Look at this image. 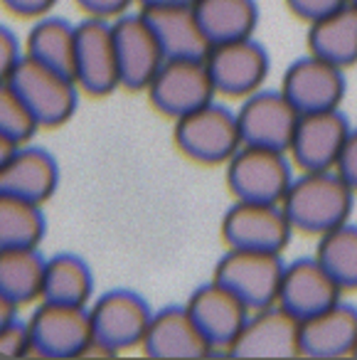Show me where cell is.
<instances>
[{
    "mask_svg": "<svg viewBox=\"0 0 357 360\" xmlns=\"http://www.w3.org/2000/svg\"><path fill=\"white\" fill-rule=\"evenodd\" d=\"M57 0H3V6L18 18H40L55 6Z\"/></svg>",
    "mask_w": 357,
    "mask_h": 360,
    "instance_id": "35",
    "label": "cell"
},
{
    "mask_svg": "<svg viewBox=\"0 0 357 360\" xmlns=\"http://www.w3.org/2000/svg\"><path fill=\"white\" fill-rule=\"evenodd\" d=\"M357 345V306L337 301L301 321V350L308 358H342Z\"/></svg>",
    "mask_w": 357,
    "mask_h": 360,
    "instance_id": "21",
    "label": "cell"
},
{
    "mask_svg": "<svg viewBox=\"0 0 357 360\" xmlns=\"http://www.w3.org/2000/svg\"><path fill=\"white\" fill-rule=\"evenodd\" d=\"M207 70L217 86V94L247 99L249 94L261 89L268 77V52L252 37L217 42L205 55Z\"/></svg>",
    "mask_w": 357,
    "mask_h": 360,
    "instance_id": "11",
    "label": "cell"
},
{
    "mask_svg": "<svg viewBox=\"0 0 357 360\" xmlns=\"http://www.w3.org/2000/svg\"><path fill=\"white\" fill-rule=\"evenodd\" d=\"M45 237L42 205L0 193V250H35Z\"/></svg>",
    "mask_w": 357,
    "mask_h": 360,
    "instance_id": "28",
    "label": "cell"
},
{
    "mask_svg": "<svg viewBox=\"0 0 357 360\" xmlns=\"http://www.w3.org/2000/svg\"><path fill=\"white\" fill-rule=\"evenodd\" d=\"M340 296L342 286L332 279L330 271L316 257H311V259L303 257V259L286 264L276 304L296 319L306 321L337 304Z\"/></svg>",
    "mask_w": 357,
    "mask_h": 360,
    "instance_id": "18",
    "label": "cell"
},
{
    "mask_svg": "<svg viewBox=\"0 0 357 360\" xmlns=\"http://www.w3.org/2000/svg\"><path fill=\"white\" fill-rule=\"evenodd\" d=\"M40 119L35 111L3 82L0 84V139L6 148H18L32 141L40 129Z\"/></svg>",
    "mask_w": 357,
    "mask_h": 360,
    "instance_id": "30",
    "label": "cell"
},
{
    "mask_svg": "<svg viewBox=\"0 0 357 360\" xmlns=\"http://www.w3.org/2000/svg\"><path fill=\"white\" fill-rule=\"evenodd\" d=\"M0 353L6 358H27L32 353V335H30V326L20 323V321L13 316L0 323Z\"/></svg>",
    "mask_w": 357,
    "mask_h": 360,
    "instance_id": "31",
    "label": "cell"
},
{
    "mask_svg": "<svg viewBox=\"0 0 357 360\" xmlns=\"http://www.w3.org/2000/svg\"><path fill=\"white\" fill-rule=\"evenodd\" d=\"M145 91L155 111L168 119H183L212 104L217 86L205 57H173L165 60Z\"/></svg>",
    "mask_w": 357,
    "mask_h": 360,
    "instance_id": "6",
    "label": "cell"
},
{
    "mask_svg": "<svg viewBox=\"0 0 357 360\" xmlns=\"http://www.w3.org/2000/svg\"><path fill=\"white\" fill-rule=\"evenodd\" d=\"M234 358H291L301 350V319L278 304L252 311L242 333L227 348Z\"/></svg>",
    "mask_w": 357,
    "mask_h": 360,
    "instance_id": "12",
    "label": "cell"
},
{
    "mask_svg": "<svg viewBox=\"0 0 357 360\" xmlns=\"http://www.w3.org/2000/svg\"><path fill=\"white\" fill-rule=\"evenodd\" d=\"M32 60L42 62L50 70L74 79V60H77V25L62 20V18H42L27 32V50Z\"/></svg>",
    "mask_w": 357,
    "mask_h": 360,
    "instance_id": "26",
    "label": "cell"
},
{
    "mask_svg": "<svg viewBox=\"0 0 357 360\" xmlns=\"http://www.w3.org/2000/svg\"><path fill=\"white\" fill-rule=\"evenodd\" d=\"M316 259L330 271L342 291H357V225L345 222L320 235Z\"/></svg>",
    "mask_w": 357,
    "mask_h": 360,
    "instance_id": "29",
    "label": "cell"
},
{
    "mask_svg": "<svg viewBox=\"0 0 357 360\" xmlns=\"http://www.w3.org/2000/svg\"><path fill=\"white\" fill-rule=\"evenodd\" d=\"M308 50L337 67L357 65V6L347 0L330 15L308 25Z\"/></svg>",
    "mask_w": 357,
    "mask_h": 360,
    "instance_id": "23",
    "label": "cell"
},
{
    "mask_svg": "<svg viewBox=\"0 0 357 360\" xmlns=\"http://www.w3.org/2000/svg\"><path fill=\"white\" fill-rule=\"evenodd\" d=\"M116 57H119L121 86L131 91L148 89L153 77L165 65V50L153 27L141 15H121L114 20Z\"/></svg>",
    "mask_w": 357,
    "mask_h": 360,
    "instance_id": "13",
    "label": "cell"
},
{
    "mask_svg": "<svg viewBox=\"0 0 357 360\" xmlns=\"http://www.w3.org/2000/svg\"><path fill=\"white\" fill-rule=\"evenodd\" d=\"M350 3H355V6H357V0H350Z\"/></svg>",
    "mask_w": 357,
    "mask_h": 360,
    "instance_id": "39",
    "label": "cell"
},
{
    "mask_svg": "<svg viewBox=\"0 0 357 360\" xmlns=\"http://www.w3.org/2000/svg\"><path fill=\"white\" fill-rule=\"evenodd\" d=\"M175 146L195 163H229L244 146L239 119L222 104H207L193 114L175 119Z\"/></svg>",
    "mask_w": 357,
    "mask_h": 360,
    "instance_id": "5",
    "label": "cell"
},
{
    "mask_svg": "<svg viewBox=\"0 0 357 360\" xmlns=\"http://www.w3.org/2000/svg\"><path fill=\"white\" fill-rule=\"evenodd\" d=\"M293 230L325 235L350 222L355 191L337 170H303L281 200Z\"/></svg>",
    "mask_w": 357,
    "mask_h": 360,
    "instance_id": "1",
    "label": "cell"
},
{
    "mask_svg": "<svg viewBox=\"0 0 357 360\" xmlns=\"http://www.w3.org/2000/svg\"><path fill=\"white\" fill-rule=\"evenodd\" d=\"M32 353L40 358H82L94 345L89 306L42 301L27 319Z\"/></svg>",
    "mask_w": 357,
    "mask_h": 360,
    "instance_id": "7",
    "label": "cell"
},
{
    "mask_svg": "<svg viewBox=\"0 0 357 360\" xmlns=\"http://www.w3.org/2000/svg\"><path fill=\"white\" fill-rule=\"evenodd\" d=\"M3 82L35 111L40 124L47 129L67 124L74 116L79 84L72 77L32 60L30 55H25L8 75H3Z\"/></svg>",
    "mask_w": 357,
    "mask_h": 360,
    "instance_id": "2",
    "label": "cell"
},
{
    "mask_svg": "<svg viewBox=\"0 0 357 360\" xmlns=\"http://www.w3.org/2000/svg\"><path fill=\"white\" fill-rule=\"evenodd\" d=\"M239 129L244 143L266 146V148L286 150L291 148L301 111L288 101L283 91H254L244 99L237 111Z\"/></svg>",
    "mask_w": 357,
    "mask_h": 360,
    "instance_id": "15",
    "label": "cell"
},
{
    "mask_svg": "<svg viewBox=\"0 0 357 360\" xmlns=\"http://www.w3.org/2000/svg\"><path fill=\"white\" fill-rule=\"evenodd\" d=\"M0 40H3V57H0V70H3V75H8V72H11L13 67H15L25 55H20L18 37L13 35L8 27H3V32H0Z\"/></svg>",
    "mask_w": 357,
    "mask_h": 360,
    "instance_id": "36",
    "label": "cell"
},
{
    "mask_svg": "<svg viewBox=\"0 0 357 360\" xmlns=\"http://www.w3.org/2000/svg\"><path fill=\"white\" fill-rule=\"evenodd\" d=\"M281 91L301 114L340 109L345 96V75L342 67L308 52L283 72Z\"/></svg>",
    "mask_w": 357,
    "mask_h": 360,
    "instance_id": "14",
    "label": "cell"
},
{
    "mask_svg": "<svg viewBox=\"0 0 357 360\" xmlns=\"http://www.w3.org/2000/svg\"><path fill=\"white\" fill-rule=\"evenodd\" d=\"M283 271L286 264L278 252L229 247V252L214 266L212 279L234 291L252 311H259L278 301Z\"/></svg>",
    "mask_w": 357,
    "mask_h": 360,
    "instance_id": "8",
    "label": "cell"
},
{
    "mask_svg": "<svg viewBox=\"0 0 357 360\" xmlns=\"http://www.w3.org/2000/svg\"><path fill=\"white\" fill-rule=\"evenodd\" d=\"M74 82L89 96H109L121 86L114 20L89 15L77 25Z\"/></svg>",
    "mask_w": 357,
    "mask_h": 360,
    "instance_id": "10",
    "label": "cell"
},
{
    "mask_svg": "<svg viewBox=\"0 0 357 360\" xmlns=\"http://www.w3.org/2000/svg\"><path fill=\"white\" fill-rule=\"evenodd\" d=\"M47 259L35 250H0V301L25 306L42 299Z\"/></svg>",
    "mask_w": 357,
    "mask_h": 360,
    "instance_id": "24",
    "label": "cell"
},
{
    "mask_svg": "<svg viewBox=\"0 0 357 360\" xmlns=\"http://www.w3.org/2000/svg\"><path fill=\"white\" fill-rule=\"evenodd\" d=\"M347 0H286L288 11L296 18H301L303 22H316L320 18L330 15L332 11H337L340 6H345Z\"/></svg>",
    "mask_w": 357,
    "mask_h": 360,
    "instance_id": "32",
    "label": "cell"
},
{
    "mask_svg": "<svg viewBox=\"0 0 357 360\" xmlns=\"http://www.w3.org/2000/svg\"><path fill=\"white\" fill-rule=\"evenodd\" d=\"M286 150L244 143L227 163V188L234 200L281 202L293 183Z\"/></svg>",
    "mask_w": 357,
    "mask_h": 360,
    "instance_id": "3",
    "label": "cell"
},
{
    "mask_svg": "<svg viewBox=\"0 0 357 360\" xmlns=\"http://www.w3.org/2000/svg\"><path fill=\"white\" fill-rule=\"evenodd\" d=\"M141 15L153 27L155 37L163 45L165 57H205L212 47L207 40L195 6H155L141 8Z\"/></svg>",
    "mask_w": 357,
    "mask_h": 360,
    "instance_id": "22",
    "label": "cell"
},
{
    "mask_svg": "<svg viewBox=\"0 0 357 360\" xmlns=\"http://www.w3.org/2000/svg\"><path fill=\"white\" fill-rule=\"evenodd\" d=\"M91 326H94V345L89 355H114L121 350L143 345L153 311L143 296L129 289H114L101 294L91 304Z\"/></svg>",
    "mask_w": 357,
    "mask_h": 360,
    "instance_id": "4",
    "label": "cell"
},
{
    "mask_svg": "<svg viewBox=\"0 0 357 360\" xmlns=\"http://www.w3.org/2000/svg\"><path fill=\"white\" fill-rule=\"evenodd\" d=\"M335 170L350 183L352 191L357 193V129H352L350 136H347L345 146L340 150V158L335 163Z\"/></svg>",
    "mask_w": 357,
    "mask_h": 360,
    "instance_id": "34",
    "label": "cell"
},
{
    "mask_svg": "<svg viewBox=\"0 0 357 360\" xmlns=\"http://www.w3.org/2000/svg\"><path fill=\"white\" fill-rule=\"evenodd\" d=\"M141 348L150 358H207L214 353L188 306H168L153 314Z\"/></svg>",
    "mask_w": 357,
    "mask_h": 360,
    "instance_id": "20",
    "label": "cell"
},
{
    "mask_svg": "<svg viewBox=\"0 0 357 360\" xmlns=\"http://www.w3.org/2000/svg\"><path fill=\"white\" fill-rule=\"evenodd\" d=\"M77 6L91 18H104V20H116L129 11L138 0H74Z\"/></svg>",
    "mask_w": 357,
    "mask_h": 360,
    "instance_id": "33",
    "label": "cell"
},
{
    "mask_svg": "<svg viewBox=\"0 0 357 360\" xmlns=\"http://www.w3.org/2000/svg\"><path fill=\"white\" fill-rule=\"evenodd\" d=\"M352 358H357V345H355V350H352Z\"/></svg>",
    "mask_w": 357,
    "mask_h": 360,
    "instance_id": "38",
    "label": "cell"
},
{
    "mask_svg": "<svg viewBox=\"0 0 357 360\" xmlns=\"http://www.w3.org/2000/svg\"><path fill=\"white\" fill-rule=\"evenodd\" d=\"M293 225L281 202L237 200L222 217V240L229 247L281 255L291 242Z\"/></svg>",
    "mask_w": 357,
    "mask_h": 360,
    "instance_id": "9",
    "label": "cell"
},
{
    "mask_svg": "<svg viewBox=\"0 0 357 360\" xmlns=\"http://www.w3.org/2000/svg\"><path fill=\"white\" fill-rule=\"evenodd\" d=\"M94 294V274L77 255H55L47 259L42 301L70 306H89Z\"/></svg>",
    "mask_w": 357,
    "mask_h": 360,
    "instance_id": "27",
    "label": "cell"
},
{
    "mask_svg": "<svg viewBox=\"0 0 357 360\" xmlns=\"http://www.w3.org/2000/svg\"><path fill=\"white\" fill-rule=\"evenodd\" d=\"M197 0H138L141 8H155V6H195Z\"/></svg>",
    "mask_w": 357,
    "mask_h": 360,
    "instance_id": "37",
    "label": "cell"
},
{
    "mask_svg": "<svg viewBox=\"0 0 357 360\" xmlns=\"http://www.w3.org/2000/svg\"><path fill=\"white\" fill-rule=\"evenodd\" d=\"M350 131V121L340 109L301 114L288 155L301 170H330Z\"/></svg>",
    "mask_w": 357,
    "mask_h": 360,
    "instance_id": "16",
    "label": "cell"
},
{
    "mask_svg": "<svg viewBox=\"0 0 357 360\" xmlns=\"http://www.w3.org/2000/svg\"><path fill=\"white\" fill-rule=\"evenodd\" d=\"M60 168L52 153L37 146H18L3 155L0 163V193L22 200L47 202L57 191Z\"/></svg>",
    "mask_w": 357,
    "mask_h": 360,
    "instance_id": "19",
    "label": "cell"
},
{
    "mask_svg": "<svg viewBox=\"0 0 357 360\" xmlns=\"http://www.w3.org/2000/svg\"><path fill=\"white\" fill-rule=\"evenodd\" d=\"M195 13L212 45L252 37L259 22L257 0H197Z\"/></svg>",
    "mask_w": 357,
    "mask_h": 360,
    "instance_id": "25",
    "label": "cell"
},
{
    "mask_svg": "<svg viewBox=\"0 0 357 360\" xmlns=\"http://www.w3.org/2000/svg\"><path fill=\"white\" fill-rule=\"evenodd\" d=\"M185 306L193 314L195 323L200 326L205 338L214 345V350L222 348L224 353L237 340L244 323L252 316V309L234 291H229L224 284H219L217 279L197 286L190 294Z\"/></svg>",
    "mask_w": 357,
    "mask_h": 360,
    "instance_id": "17",
    "label": "cell"
}]
</instances>
